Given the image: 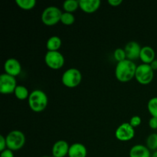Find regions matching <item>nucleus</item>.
Returning <instances> with one entry per match:
<instances>
[{
    "label": "nucleus",
    "mask_w": 157,
    "mask_h": 157,
    "mask_svg": "<svg viewBox=\"0 0 157 157\" xmlns=\"http://www.w3.org/2000/svg\"><path fill=\"white\" fill-rule=\"evenodd\" d=\"M75 16L73 13L70 12H63L61 18V22L64 25H71L75 23Z\"/></svg>",
    "instance_id": "obj_23"
},
{
    "label": "nucleus",
    "mask_w": 157,
    "mask_h": 157,
    "mask_svg": "<svg viewBox=\"0 0 157 157\" xmlns=\"http://www.w3.org/2000/svg\"><path fill=\"white\" fill-rule=\"evenodd\" d=\"M41 157H53V156H43Z\"/></svg>",
    "instance_id": "obj_32"
},
{
    "label": "nucleus",
    "mask_w": 157,
    "mask_h": 157,
    "mask_svg": "<svg viewBox=\"0 0 157 157\" xmlns=\"http://www.w3.org/2000/svg\"><path fill=\"white\" fill-rule=\"evenodd\" d=\"M136 67L137 66L134 61L129 59L120 61L115 67V76L120 82H129L135 78Z\"/></svg>",
    "instance_id": "obj_1"
},
{
    "label": "nucleus",
    "mask_w": 157,
    "mask_h": 157,
    "mask_svg": "<svg viewBox=\"0 0 157 157\" xmlns=\"http://www.w3.org/2000/svg\"><path fill=\"white\" fill-rule=\"evenodd\" d=\"M154 78V71L150 64H139L136 67L135 78L141 84H149L152 82Z\"/></svg>",
    "instance_id": "obj_6"
},
{
    "label": "nucleus",
    "mask_w": 157,
    "mask_h": 157,
    "mask_svg": "<svg viewBox=\"0 0 157 157\" xmlns=\"http://www.w3.org/2000/svg\"><path fill=\"white\" fill-rule=\"evenodd\" d=\"M5 73L13 77L19 75L21 72V65L16 58H10L4 63Z\"/></svg>",
    "instance_id": "obj_10"
},
{
    "label": "nucleus",
    "mask_w": 157,
    "mask_h": 157,
    "mask_svg": "<svg viewBox=\"0 0 157 157\" xmlns=\"http://www.w3.org/2000/svg\"><path fill=\"white\" fill-rule=\"evenodd\" d=\"M101 5V0H79V8L85 13L91 14L98 10Z\"/></svg>",
    "instance_id": "obj_13"
},
{
    "label": "nucleus",
    "mask_w": 157,
    "mask_h": 157,
    "mask_svg": "<svg viewBox=\"0 0 157 157\" xmlns=\"http://www.w3.org/2000/svg\"><path fill=\"white\" fill-rule=\"evenodd\" d=\"M109 5H110L111 6L113 7H116V6H119L121 3L123 2L122 0H108L107 1Z\"/></svg>",
    "instance_id": "obj_29"
},
{
    "label": "nucleus",
    "mask_w": 157,
    "mask_h": 157,
    "mask_svg": "<svg viewBox=\"0 0 157 157\" xmlns=\"http://www.w3.org/2000/svg\"><path fill=\"white\" fill-rule=\"evenodd\" d=\"M155 57H156V53L153 48L148 45L142 47L140 55V59L142 61L144 64H150L156 59Z\"/></svg>",
    "instance_id": "obj_16"
},
{
    "label": "nucleus",
    "mask_w": 157,
    "mask_h": 157,
    "mask_svg": "<svg viewBox=\"0 0 157 157\" xmlns=\"http://www.w3.org/2000/svg\"><path fill=\"white\" fill-rule=\"evenodd\" d=\"M87 147L81 143H75L70 145L68 151V157H87Z\"/></svg>",
    "instance_id": "obj_14"
},
{
    "label": "nucleus",
    "mask_w": 157,
    "mask_h": 157,
    "mask_svg": "<svg viewBox=\"0 0 157 157\" xmlns=\"http://www.w3.org/2000/svg\"><path fill=\"white\" fill-rule=\"evenodd\" d=\"M17 87L15 77L3 73L0 75V93L2 94H11L15 92Z\"/></svg>",
    "instance_id": "obj_8"
},
{
    "label": "nucleus",
    "mask_w": 157,
    "mask_h": 157,
    "mask_svg": "<svg viewBox=\"0 0 157 157\" xmlns=\"http://www.w3.org/2000/svg\"><path fill=\"white\" fill-rule=\"evenodd\" d=\"M146 146L150 150H157V133H153L147 136L146 140Z\"/></svg>",
    "instance_id": "obj_20"
},
{
    "label": "nucleus",
    "mask_w": 157,
    "mask_h": 157,
    "mask_svg": "<svg viewBox=\"0 0 157 157\" xmlns=\"http://www.w3.org/2000/svg\"><path fill=\"white\" fill-rule=\"evenodd\" d=\"M115 136L118 140L123 142L131 140L135 136V130L130 123H123L117 128Z\"/></svg>",
    "instance_id": "obj_9"
},
{
    "label": "nucleus",
    "mask_w": 157,
    "mask_h": 157,
    "mask_svg": "<svg viewBox=\"0 0 157 157\" xmlns=\"http://www.w3.org/2000/svg\"><path fill=\"white\" fill-rule=\"evenodd\" d=\"M7 149V144H6V139L3 135L0 136V151L2 152L3 150Z\"/></svg>",
    "instance_id": "obj_26"
},
{
    "label": "nucleus",
    "mask_w": 157,
    "mask_h": 157,
    "mask_svg": "<svg viewBox=\"0 0 157 157\" xmlns=\"http://www.w3.org/2000/svg\"><path fill=\"white\" fill-rule=\"evenodd\" d=\"M149 127L152 130H156L157 129V117H152L149 121Z\"/></svg>",
    "instance_id": "obj_27"
},
{
    "label": "nucleus",
    "mask_w": 157,
    "mask_h": 157,
    "mask_svg": "<svg viewBox=\"0 0 157 157\" xmlns=\"http://www.w3.org/2000/svg\"><path fill=\"white\" fill-rule=\"evenodd\" d=\"M0 157H15V156H14L13 151L7 148L6 150H3L2 152H1Z\"/></svg>",
    "instance_id": "obj_28"
},
{
    "label": "nucleus",
    "mask_w": 157,
    "mask_h": 157,
    "mask_svg": "<svg viewBox=\"0 0 157 157\" xmlns=\"http://www.w3.org/2000/svg\"><path fill=\"white\" fill-rule=\"evenodd\" d=\"M151 157H157V150H156V151H154L152 153Z\"/></svg>",
    "instance_id": "obj_31"
},
{
    "label": "nucleus",
    "mask_w": 157,
    "mask_h": 157,
    "mask_svg": "<svg viewBox=\"0 0 157 157\" xmlns=\"http://www.w3.org/2000/svg\"><path fill=\"white\" fill-rule=\"evenodd\" d=\"M48 103L47 94L43 90L36 89L32 90L28 99V104L32 111L40 113L45 110Z\"/></svg>",
    "instance_id": "obj_2"
},
{
    "label": "nucleus",
    "mask_w": 157,
    "mask_h": 157,
    "mask_svg": "<svg viewBox=\"0 0 157 157\" xmlns=\"http://www.w3.org/2000/svg\"><path fill=\"white\" fill-rule=\"evenodd\" d=\"M113 58L116 60L117 62L122 61L124 60L127 59V55H126V52L124 51V48H118L115 49L113 52Z\"/></svg>",
    "instance_id": "obj_24"
},
{
    "label": "nucleus",
    "mask_w": 157,
    "mask_h": 157,
    "mask_svg": "<svg viewBox=\"0 0 157 157\" xmlns=\"http://www.w3.org/2000/svg\"><path fill=\"white\" fill-rule=\"evenodd\" d=\"M141 48H142V47L137 41H129L124 47V51H125L126 55H127V59L133 61V60L140 58Z\"/></svg>",
    "instance_id": "obj_12"
},
{
    "label": "nucleus",
    "mask_w": 157,
    "mask_h": 157,
    "mask_svg": "<svg viewBox=\"0 0 157 157\" xmlns=\"http://www.w3.org/2000/svg\"><path fill=\"white\" fill-rule=\"evenodd\" d=\"M7 148L12 151H17L22 148L26 142L25 135L20 130H14L9 132L6 136Z\"/></svg>",
    "instance_id": "obj_3"
},
{
    "label": "nucleus",
    "mask_w": 157,
    "mask_h": 157,
    "mask_svg": "<svg viewBox=\"0 0 157 157\" xmlns=\"http://www.w3.org/2000/svg\"><path fill=\"white\" fill-rule=\"evenodd\" d=\"M150 150L147 146L142 144H136L133 146L129 152L130 157H151Z\"/></svg>",
    "instance_id": "obj_15"
},
{
    "label": "nucleus",
    "mask_w": 157,
    "mask_h": 157,
    "mask_svg": "<svg viewBox=\"0 0 157 157\" xmlns=\"http://www.w3.org/2000/svg\"><path fill=\"white\" fill-rule=\"evenodd\" d=\"M17 6L24 10H31L36 5L35 0H15Z\"/></svg>",
    "instance_id": "obj_21"
},
{
    "label": "nucleus",
    "mask_w": 157,
    "mask_h": 157,
    "mask_svg": "<svg viewBox=\"0 0 157 157\" xmlns=\"http://www.w3.org/2000/svg\"><path fill=\"white\" fill-rule=\"evenodd\" d=\"M64 55L59 51H48L44 55V62L49 68L52 70H59L64 66Z\"/></svg>",
    "instance_id": "obj_7"
},
{
    "label": "nucleus",
    "mask_w": 157,
    "mask_h": 157,
    "mask_svg": "<svg viewBox=\"0 0 157 157\" xmlns=\"http://www.w3.org/2000/svg\"><path fill=\"white\" fill-rule=\"evenodd\" d=\"M14 94L16 97L17 99L20 101H24V100L29 99V97L30 95L29 90L26 87L23 85H17L15 88Z\"/></svg>",
    "instance_id": "obj_18"
},
{
    "label": "nucleus",
    "mask_w": 157,
    "mask_h": 157,
    "mask_svg": "<svg viewBox=\"0 0 157 157\" xmlns=\"http://www.w3.org/2000/svg\"><path fill=\"white\" fill-rule=\"evenodd\" d=\"M147 110L153 117H157V97H153L147 103Z\"/></svg>",
    "instance_id": "obj_22"
},
{
    "label": "nucleus",
    "mask_w": 157,
    "mask_h": 157,
    "mask_svg": "<svg viewBox=\"0 0 157 157\" xmlns=\"http://www.w3.org/2000/svg\"><path fill=\"white\" fill-rule=\"evenodd\" d=\"M70 145L64 140L56 141L52 146V153L53 157H66L68 155Z\"/></svg>",
    "instance_id": "obj_11"
},
{
    "label": "nucleus",
    "mask_w": 157,
    "mask_h": 157,
    "mask_svg": "<svg viewBox=\"0 0 157 157\" xmlns=\"http://www.w3.org/2000/svg\"><path fill=\"white\" fill-rule=\"evenodd\" d=\"M141 123H142V120H141L140 117L137 116V115L133 116L130 120V124L133 128L139 127L141 124Z\"/></svg>",
    "instance_id": "obj_25"
},
{
    "label": "nucleus",
    "mask_w": 157,
    "mask_h": 157,
    "mask_svg": "<svg viewBox=\"0 0 157 157\" xmlns=\"http://www.w3.org/2000/svg\"><path fill=\"white\" fill-rule=\"evenodd\" d=\"M79 8V1L78 0H66L63 3V9L66 12H75Z\"/></svg>",
    "instance_id": "obj_19"
},
{
    "label": "nucleus",
    "mask_w": 157,
    "mask_h": 157,
    "mask_svg": "<svg viewBox=\"0 0 157 157\" xmlns=\"http://www.w3.org/2000/svg\"><path fill=\"white\" fill-rule=\"evenodd\" d=\"M63 12L58 7L51 6L43 10L41 15V19L43 24L47 26H53L61 21Z\"/></svg>",
    "instance_id": "obj_4"
},
{
    "label": "nucleus",
    "mask_w": 157,
    "mask_h": 157,
    "mask_svg": "<svg viewBox=\"0 0 157 157\" xmlns=\"http://www.w3.org/2000/svg\"><path fill=\"white\" fill-rule=\"evenodd\" d=\"M82 81V75L80 70L75 67L67 69L61 76V82L68 88H75L81 84Z\"/></svg>",
    "instance_id": "obj_5"
},
{
    "label": "nucleus",
    "mask_w": 157,
    "mask_h": 157,
    "mask_svg": "<svg viewBox=\"0 0 157 157\" xmlns=\"http://www.w3.org/2000/svg\"><path fill=\"white\" fill-rule=\"evenodd\" d=\"M61 45H62V41L61 38L57 35L50 37L46 42V48L48 49V51H52V52L58 51Z\"/></svg>",
    "instance_id": "obj_17"
},
{
    "label": "nucleus",
    "mask_w": 157,
    "mask_h": 157,
    "mask_svg": "<svg viewBox=\"0 0 157 157\" xmlns=\"http://www.w3.org/2000/svg\"><path fill=\"white\" fill-rule=\"evenodd\" d=\"M150 65L151 66V67L153 68V71L157 70V59H155L154 61H153V62L150 64Z\"/></svg>",
    "instance_id": "obj_30"
}]
</instances>
